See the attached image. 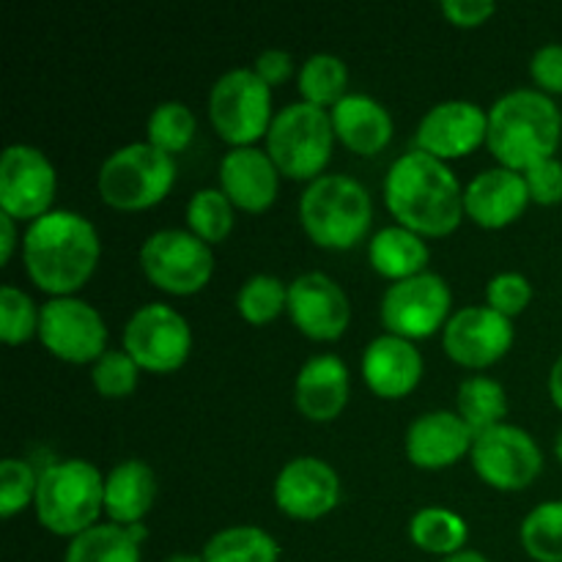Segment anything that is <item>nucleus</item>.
<instances>
[{"label": "nucleus", "instance_id": "obj_1", "mask_svg": "<svg viewBox=\"0 0 562 562\" xmlns=\"http://www.w3.org/2000/svg\"><path fill=\"white\" fill-rule=\"evenodd\" d=\"M384 198L395 220L415 234H450L464 212V195L453 170L426 151L395 159L384 181Z\"/></svg>", "mask_w": 562, "mask_h": 562}, {"label": "nucleus", "instance_id": "obj_2", "mask_svg": "<svg viewBox=\"0 0 562 562\" xmlns=\"http://www.w3.org/2000/svg\"><path fill=\"white\" fill-rule=\"evenodd\" d=\"M99 258V236L75 212H47L25 234L27 274L49 294H71L91 278Z\"/></svg>", "mask_w": 562, "mask_h": 562}, {"label": "nucleus", "instance_id": "obj_3", "mask_svg": "<svg viewBox=\"0 0 562 562\" xmlns=\"http://www.w3.org/2000/svg\"><path fill=\"white\" fill-rule=\"evenodd\" d=\"M560 110L541 91H510L488 110V148L503 168L527 170L552 159L560 143Z\"/></svg>", "mask_w": 562, "mask_h": 562}, {"label": "nucleus", "instance_id": "obj_4", "mask_svg": "<svg viewBox=\"0 0 562 562\" xmlns=\"http://www.w3.org/2000/svg\"><path fill=\"white\" fill-rule=\"evenodd\" d=\"M371 195L351 176H318L300 201V217L307 236L322 247L357 245L371 228Z\"/></svg>", "mask_w": 562, "mask_h": 562}, {"label": "nucleus", "instance_id": "obj_5", "mask_svg": "<svg viewBox=\"0 0 562 562\" xmlns=\"http://www.w3.org/2000/svg\"><path fill=\"white\" fill-rule=\"evenodd\" d=\"M36 516L55 536H82L91 530L104 505V481L97 467L71 459L38 475Z\"/></svg>", "mask_w": 562, "mask_h": 562}, {"label": "nucleus", "instance_id": "obj_6", "mask_svg": "<svg viewBox=\"0 0 562 562\" xmlns=\"http://www.w3.org/2000/svg\"><path fill=\"white\" fill-rule=\"evenodd\" d=\"M335 126L324 108L296 102L280 110L267 132V148L278 170L291 179H311L322 173L333 154Z\"/></svg>", "mask_w": 562, "mask_h": 562}, {"label": "nucleus", "instance_id": "obj_7", "mask_svg": "<svg viewBox=\"0 0 562 562\" xmlns=\"http://www.w3.org/2000/svg\"><path fill=\"white\" fill-rule=\"evenodd\" d=\"M176 179L170 154L151 143H132L104 159L99 192L115 209H146L168 195Z\"/></svg>", "mask_w": 562, "mask_h": 562}, {"label": "nucleus", "instance_id": "obj_8", "mask_svg": "<svg viewBox=\"0 0 562 562\" xmlns=\"http://www.w3.org/2000/svg\"><path fill=\"white\" fill-rule=\"evenodd\" d=\"M269 86L256 75V69L225 71L209 97V113L220 137L234 143L236 148L269 132Z\"/></svg>", "mask_w": 562, "mask_h": 562}, {"label": "nucleus", "instance_id": "obj_9", "mask_svg": "<svg viewBox=\"0 0 562 562\" xmlns=\"http://www.w3.org/2000/svg\"><path fill=\"white\" fill-rule=\"evenodd\" d=\"M143 272L154 285L170 294H192L212 278L214 258L203 239L187 231H159L140 250Z\"/></svg>", "mask_w": 562, "mask_h": 562}, {"label": "nucleus", "instance_id": "obj_10", "mask_svg": "<svg viewBox=\"0 0 562 562\" xmlns=\"http://www.w3.org/2000/svg\"><path fill=\"white\" fill-rule=\"evenodd\" d=\"M192 335L173 307L143 305L124 329V349L140 368L154 373L176 371L190 355Z\"/></svg>", "mask_w": 562, "mask_h": 562}, {"label": "nucleus", "instance_id": "obj_11", "mask_svg": "<svg viewBox=\"0 0 562 562\" xmlns=\"http://www.w3.org/2000/svg\"><path fill=\"white\" fill-rule=\"evenodd\" d=\"M541 450L536 439L516 426L486 428L475 434L472 464L475 472L494 488H525L541 472Z\"/></svg>", "mask_w": 562, "mask_h": 562}, {"label": "nucleus", "instance_id": "obj_12", "mask_svg": "<svg viewBox=\"0 0 562 562\" xmlns=\"http://www.w3.org/2000/svg\"><path fill=\"white\" fill-rule=\"evenodd\" d=\"M38 335L55 357L69 362L99 360L108 340L102 316L75 296H55L42 307Z\"/></svg>", "mask_w": 562, "mask_h": 562}, {"label": "nucleus", "instance_id": "obj_13", "mask_svg": "<svg viewBox=\"0 0 562 562\" xmlns=\"http://www.w3.org/2000/svg\"><path fill=\"white\" fill-rule=\"evenodd\" d=\"M450 289L439 274L420 272L390 285L382 300V322L398 338H428L445 322Z\"/></svg>", "mask_w": 562, "mask_h": 562}, {"label": "nucleus", "instance_id": "obj_14", "mask_svg": "<svg viewBox=\"0 0 562 562\" xmlns=\"http://www.w3.org/2000/svg\"><path fill=\"white\" fill-rule=\"evenodd\" d=\"M55 195V170L33 146H9L0 159V209L14 220L44 217Z\"/></svg>", "mask_w": 562, "mask_h": 562}, {"label": "nucleus", "instance_id": "obj_15", "mask_svg": "<svg viewBox=\"0 0 562 562\" xmlns=\"http://www.w3.org/2000/svg\"><path fill=\"white\" fill-rule=\"evenodd\" d=\"M514 344V324L494 307H464L445 327V351L470 368L492 366Z\"/></svg>", "mask_w": 562, "mask_h": 562}, {"label": "nucleus", "instance_id": "obj_16", "mask_svg": "<svg viewBox=\"0 0 562 562\" xmlns=\"http://www.w3.org/2000/svg\"><path fill=\"white\" fill-rule=\"evenodd\" d=\"M488 137V115L477 104L464 99H450L437 104L423 115L417 126V146L420 151L437 159L464 157L475 151Z\"/></svg>", "mask_w": 562, "mask_h": 562}, {"label": "nucleus", "instance_id": "obj_17", "mask_svg": "<svg viewBox=\"0 0 562 562\" xmlns=\"http://www.w3.org/2000/svg\"><path fill=\"white\" fill-rule=\"evenodd\" d=\"M289 313L296 327L316 340L340 338L351 316L340 285L322 272L300 274L289 285Z\"/></svg>", "mask_w": 562, "mask_h": 562}, {"label": "nucleus", "instance_id": "obj_18", "mask_svg": "<svg viewBox=\"0 0 562 562\" xmlns=\"http://www.w3.org/2000/svg\"><path fill=\"white\" fill-rule=\"evenodd\" d=\"M340 483L329 464L318 459H294L274 481L280 510L294 519H318L338 505Z\"/></svg>", "mask_w": 562, "mask_h": 562}, {"label": "nucleus", "instance_id": "obj_19", "mask_svg": "<svg viewBox=\"0 0 562 562\" xmlns=\"http://www.w3.org/2000/svg\"><path fill=\"white\" fill-rule=\"evenodd\" d=\"M525 176L510 168H492L477 173L464 190V212L483 228H503L514 223L527 206Z\"/></svg>", "mask_w": 562, "mask_h": 562}, {"label": "nucleus", "instance_id": "obj_20", "mask_svg": "<svg viewBox=\"0 0 562 562\" xmlns=\"http://www.w3.org/2000/svg\"><path fill=\"white\" fill-rule=\"evenodd\" d=\"M475 442V431L453 412H428L406 431V453L417 467L439 470L459 461Z\"/></svg>", "mask_w": 562, "mask_h": 562}, {"label": "nucleus", "instance_id": "obj_21", "mask_svg": "<svg viewBox=\"0 0 562 562\" xmlns=\"http://www.w3.org/2000/svg\"><path fill=\"white\" fill-rule=\"evenodd\" d=\"M220 181L231 203L247 212H263L278 195V165L258 148L239 146L225 154Z\"/></svg>", "mask_w": 562, "mask_h": 562}, {"label": "nucleus", "instance_id": "obj_22", "mask_svg": "<svg viewBox=\"0 0 562 562\" xmlns=\"http://www.w3.org/2000/svg\"><path fill=\"white\" fill-rule=\"evenodd\" d=\"M368 387L382 398H404L423 376V360L415 346L398 335H382L362 357Z\"/></svg>", "mask_w": 562, "mask_h": 562}, {"label": "nucleus", "instance_id": "obj_23", "mask_svg": "<svg viewBox=\"0 0 562 562\" xmlns=\"http://www.w3.org/2000/svg\"><path fill=\"white\" fill-rule=\"evenodd\" d=\"M349 398V371L335 355H318L296 376V406L311 420H333Z\"/></svg>", "mask_w": 562, "mask_h": 562}, {"label": "nucleus", "instance_id": "obj_24", "mask_svg": "<svg viewBox=\"0 0 562 562\" xmlns=\"http://www.w3.org/2000/svg\"><path fill=\"white\" fill-rule=\"evenodd\" d=\"M335 135L357 154L382 151L393 135V119L376 99L366 93H349L333 110Z\"/></svg>", "mask_w": 562, "mask_h": 562}, {"label": "nucleus", "instance_id": "obj_25", "mask_svg": "<svg viewBox=\"0 0 562 562\" xmlns=\"http://www.w3.org/2000/svg\"><path fill=\"white\" fill-rule=\"evenodd\" d=\"M157 494L151 467L143 461H121L104 481V510L119 525H137L148 514Z\"/></svg>", "mask_w": 562, "mask_h": 562}, {"label": "nucleus", "instance_id": "obj_26", "mask_svg": "<svg viewBox=\"0 0 562 562\" xmlns=\"http://www.w3.org/2000/svg\"><path fill=\"white\" fill-rule=\"evenodd\" d=\"M371 263L384 278H415L428 263V247L415 231L382 228L371 241Z\"/></svg>", "mask_w": 562, "mask_h": 562}, {"label": "nucleus", "instance_id": "obj_27", "mask_svg": "<svg viewBox=\"0 0 562 562\" xmlns=\"http://www.w3.org/2000/svg\"><path fill=\"white\" fill-rule=\"evenodd\" d=\"M278 543L258 527H228L203 549V562H278Z\"/></svg>", "mask_w": 562, "mask_h": 562}, {"label": "nucleus", "instance_id": "obj_28", "mask_svg": "<svg viewBox=\"0 0 562 562\" xmlns=\"http://www.w3.org/2000/svg\"><path fill=\"white\" fill-rule=\"evenodd\" d=\"M412 541L434 554L461 552L467 541V521L448 508H423L409 521Z\"/></svg>", "mask_w": 562, "mask_h": 562}, {"label": "nucleus", "instance_id": "obj_29", "mask_svg": "<svg viewBox=\"0 0 562 562\" xmlns=\"http://www.w3.org/2000/svg\"><path fill=\"white\" fill-rule=\"evenodd\" d=\"M505 412H508V398L503 384L494 379L472 376L459 387V415L475 434L499 426Z\"/></svg>", "mask_w": 562, "mask_h": 562}, {"label": "nucleus", "instance_id": "obj_30", "mask_svg": "<svg viewBox=\"0 0 562 562\" xmlns=\"http://www.w3.org/2000/svg\"><path fill=\"white\" fill-rule=\"evenodd\" d=\"M66 562H140V549L121 527H91L71 541Z\"/></svg>", "mask_w": 562, "mask_h": 562}, {"label": "nucleus", "instance_id": "obj_31", "mask_svg": "<svg viewBox=\"0 0 562 562\" xmlns=\"http://www.w3.org/2000/svg\"><path fill=\"white\" fill-rule=\"evenodd\" d=\"M346 82H349V71L340 58L329 53H318L313 58L305 60L300 71V91L305 97V102L318 104H338L344 99Z\"/></svg>", "mask_w": 562, "mask_h": 562}, {"label": "nucleus", "instance_id": "obj_32", "mask_svg": "<svg viewBox=\"0 0 562 562\" xmlns=\"http://www.w3.org/2000/svg\"><path fill=\"white\" fill-rule=\"evenodd\" d=\"M521 543L538 562H562V503H543L521 525Z\"/></svg>", "mask_w": 562, "mask_h": 562}, {"label": "nucleus", "instance_id": "obj_33", "mask_svg": "<svg viewBox=\"0 0 562 562\" xmlns=\"http://www.w3.org/2000/svg\"><path fill=\"white\" fill-rule=\"evenodd\" d=\"M187 223L203 241H223L234 225L231 201L223 190H201L187 206Z\"/></svg>", "mask_w": 562, "mask_h": 562}, {"label": "nucleus", "instance_id": "obj_34", "mask_svg": "<svg viewBox=\"0 0 562 562\" xmlns=\"http://www.w3.org/2000/svg\"><path fill=\"white\" fill-rule=\"evenodd\" d=\"M195 135V115L181 102H162L148 119V143L162 148L165 154H176L190 146Z\"/></svg>", "mask_w": 562, "mask_h": 562}, {"label": "nucleus", "instance_id": "obj_35", "mask_svg": "<svg viewBox=\"0 0 562 562\" xmlns=\"http://www.w3.org/2000/svg\"><path fill=\"white\" fill-rule=\"evenodd\" d=\"M239 313L252 324L272 322L283 305H289V291L272 274H256V278L247 280L239 291Z\"/></svg>", "mask_w": 562, "mask_h": 562}, {"label": "nucleus", "instance_id": "obj_36", "mask_svg": "<svg viewBox=\"0 0 562 562\" xmlns=\"http://www.w3.org/2000/svg\"><path fill=\"white\" fill-rule=\"evenodd\" d=\"M36 327L38 316L31 296H25L14 285H3L0 289V338L5 344H22L31 338Z\"/></svg>", "mask_w": 562, "mask_h": 562}, {"label": "nucleus", "instance_id": "obj_37", "mask_svg": "<svg viewBox=\"0 0 562 562\" xmlns=\"http://www.w3.org/2000/svg\"><path fill=\"white\" fill-rule=\"evenodd\" d=\"M137 368L126 351H104L93 366V384L104 398H124L135 390Z\"/></svg>", "mask_w": 562, "mask_h": 562}, {"label": "nucleus", "instance_id": "obj_38", "mask_svg": "<svg viewBox=\"0 0 562 562\" xmlns=\"http://www.w3.org/2000/svg\"><path fill=\"white\" fill-rule=\"evenodd\" d=\"M38 477L33 475L25 461L5 459L0 461V514L9 519L16 510L27 505V499L36 497Z\"/></svg>", "mask_w": 562, "mask_h": 562}, {"label": "nucleus", "instance_id": "obj_39", "mask_svg": "<svg viewBox=\"0 0 562 562\" xmlns=\"http://www.w3.org/2000/svg\"><path fill=\"white\" fill-rule=\"evenodd\" d=\"M486 296H488V307H494V311L510 318L516 316V313L525 311L527 302H530L532 296V289L530 283H527L525 274L503 272L497 274V278H492V283H488L486 289Z\"/></svg>", "mask_w": 562, "mask_h": 562}, {"label": "nucleus", "instance_id": "obj_40", "mask_svg": "<svg viewBox=\"0 0 562 562\" xmlns=\"http://www.w3.org/2000/svg\"><path fill=\"white\" fill-rule=\"evenodd\" d=\"M527 190L538 203H560L562 201V162L558 159H543L525 170Z\"/></svg>", "mask_w": 562, "mask_h": 562}, {"label": "nucleus", "instance_id": "obj_41", "mask_svg": "<svg viewBox=\"0 0 562 562\" xmlns=\"http://www.w3.org/2000/svg\"><path fill=\"white\" fill-rule=\"evenodd\" d=\"M532 77L547 91L562 93V44H547L532 55Z\"/></svg>", "mask_w": 562, "mask_h": 562}, {"label": "nucleus", "instance_id": "obj_42", "mask_svg": "<svg viewBox=\"0 0 562 562\" xmlns=\"http://www.w3.org/2000/svg\"><path fill=\"white\" fill-rule=\"evenodd\" d=\"M494 9H497V5H494L492 0H445L442 3V11L450 16V22L464 27L486 22L488 16L494 14Z\"/></svg>", "mask_w": 562, "mask_h": 562}, {"label": "nucleus", "instance_id": "obj_43", "mask_svg": "<svg viewBox=\"0 0 562 562\" xmlns=\"http://www.w3.org/2000/svg\"><path fill=\"white\" fill-rule=\"evenodd\" d=\"M256 75L261 77L267 86L283 82L291 75V55L283 49H263L256 58Z\"/></svg>", "mask_w": 562, "mask_h": 562}, {"label": "nucleus", "instance_id": "obj_44", "mask_svg": "<svg viewBox=\"0 0 562 562\" xmlns=\"http://www.w3.org/2000/svg\"><path fill=\"white\" fill-rule=\"evenodd\" d=\"M0 234H3V239H0V261H9L11 258V250H14V217H9L5 212H0Z\"/></svg>", "mask_w": 562, "mask_h": 562}, {"label": "nucleus", "instance_id": "obj_45", "mask_svg": "<svg viewBox=\"0 0 562 562\" xmlns=\"http://www.w3.org/2000/svg\"><path fill=\"white\" fill-rule=\"evenodd\" d=\"M549 390H552L554 404H558L560 409H562V355H560V360L554 362V368H552V376H549Z\"/></svg>", "mask_w": 562, "mask_h": 562}, {"label": "nucleus", "instance_id": "obj_46", "mask_svg": "<svg viewBox=\"0 0 562 562\" xmlns=\"http://www.w3.org/2000/svg\"><path fill=\"white\" fill-rule=\"evenodd\" d=\"M442 562H488V560L483 558V554H477V552H464V549H461V552L450 554V558H445Z\"/></svg>", "mask_w": 562, "mask_h": 562}, {"label": "nucleus", "instance_id": "obj_47", "mask_svg": "<svg viewBox=\"0 0 562 562\" xmlns=\"http://www.w3.org/2000/svg\"><path fill=\"white\" fill-rule=\"evenodd\" d=\"M165 562H203V558H198V554H173Z\"/></svg>", "mask_w": 562, "mask_h": 562}, {"label": "nucleus", "instance_id": "obj_48", "mask_svg": "<svg viewBox=\"0 0 562 562\" xmlns=\"http://www.w3.org/2000/svg\"><path fill=\"white\" fill-rule=\"evenodd\" d=\"M558 456H560V461H562V431H560V437H558Z\"/></svg>", "mask_w": 562, "mask_h": 562}]
</instances>
